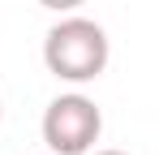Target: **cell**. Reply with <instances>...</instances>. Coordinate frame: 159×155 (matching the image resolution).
Listing matches in <instances>:
<instances>
[{"label": "cell", "instance_id": "1", "mask_svg": "<svg viewBox=\"0 0 159 155\" xmlns=\"http://www.w3.org/2000/svg\"><path fill=\"white\" fill-rule=\"evenodd\" d=\"M107 30L90 17H60V22L43 35V65L48 73L60 82H95L107 69Z\"/></svg>", "mask_w": 159, "mask_h": 155}, {"label": "cell", "instance_id": "4", "mask_svg": "<svg viewBox=\"0 0 159 155\" xmlns=\"http://www.w3.org/2000/svg\"><path fill=\"white\" fill-rule=\"evenodd\" d=\"M95 155H125V151H95Z\"/></svg>", "mask_w": 159, "mask_h": 155}, {"label": "cell", "instance_id": "2", "mask_svg": "<svg viewBox=\"0 0 159 155\" xmlns=\"http://www.w3.org/2000/svg\"><path fill=\"white\" fill-rule=\"evenodd\" d=\"M43 142L52 155H86L103 134V112L90 95H56L43 112Z\"/></svg>", "mask_w": 159, "mask_h": 155}, {"label": "cell", "instance_id": "3", "mask_svg": "<svg viewBox=\"0 0 159 155\" xmlns=\"http://www.w3.org/2000/svg\"><path fill=\"white\" fill-rule=\"evenodd\" d=\"M43 9H56V13H69V9H78V4H86V0H39Z\"/></svg>", "mask_w": 159, "mask_h": 155}, {"label": "cell", "instance_id": "5", "mask_svg": "<svg viewBox=\"0 0 159 155\" xmlns=\"http://www.w3.org/2000/svg\"><path fill=\"white\" fill-rule=\"evenodd\" d=\"M0 116H4V103H0Z\"/></svg>", "mask_w": 159, "mask_h": 155}]
</instances>
